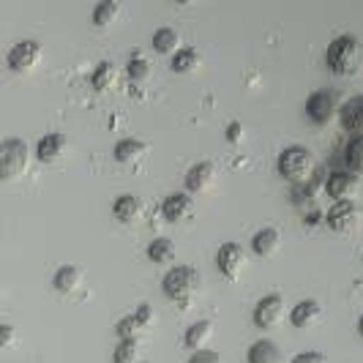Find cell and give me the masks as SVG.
I'll list each match as a JSON object with an SVG mask.
<instances>
[{"mask_svg": "<svg viewBox=\"0 0 363 363\" xmlns=\"http://www.w3.org/2000/svg\"><path fill=\"white\" fill-rule=\"evenodd\" d=\"M41 60V44L36 41H19L9 50V69L17 74L33 72Z\"/></svg>", "mask_w": 363, "mask_h": 363, "instance_id": "8992f818", "label": "cell"}, {"mask_svg": "<svg viewBox=\"0 0 363 363\" xmlns=\"http://www.w3.org/2000/svg\"><path fill=\"white\" fill-rule=\"evenodd\" d=\"M137 358H140V345L137 342H121L115 347L112 363H137Z\"/></svg>", "mask_w": 363, "mask_h": 363, "instance_id": "f1b7e54d", "label": "cell"}, {"mask_svg": "<svg viewBox=\"0 0 363 363\" xmlns=\"http://www.w3.org/2000/svg\"><path fill=\"white\" fill-rule=\"evenodd\" d=\"M292 363H325L323 352H301L298 358H292Z\"/></svg>", "mask_w": 363, "mask_h": 363, "instance_id": "d6a6232c", "label": "cell"}, {"mask_svg": "<svg viewBox=\"0 0 363 363\" xmlns=\"http://www.w3.org/2000/svg\"><path fill=\"white\" fill-rule=\"evenodd\" d=\"M147 257H150V262H156V265H167V262L175 257V243H172L169 238H156V240L147 246Z\"/></svg>", "mask_w": 363, "mask_h": 363, "instance_id": "484cf974", "label": "cell"}, {"mask_svg": "<svg viewBox=\"0 0 363 363\" xmlns=\"http://www.w3.org/2000/svg\"><path fill=\"white\" fill-rule=\"evenodd\" d=\"M115 85H118V66L109 63V60L99 63L96 72H93V88L99 93H107V91H112Z\"/></svg>", "mask_w": 363, "mask_h": 363, "instance_id": "7402d4cb", "label": "cell"}, {"mask_svg": "<svg viewBox=\"0 0 363 363\" xmlns=\"http://www.w3.org/2000/svg\"><path fill=\"white\" fill-rule=\"evenodd\" d=\"M358 175H352V172H330L325 181V191L333 197L336 202H352L355 200V194H358Z\"/></svg>", "mask_w": 363, "mask_h": 363, "instance_id": "ba28073f", "label": "cell"}, {"mask_svg": "<svg viewBox=\"0 0 363 363\" xmlns=\"http://www.w3.org/2000/svg\"><path fill=\"white\" fill-rule=\"evenodd\" d=\"M153 50L162 55H175L181 52V33L175 28H159L153 33Z\"/></svg>", "mask_w": 363, "mask_h": 363, "instance_id": "ffe728a7", "label": "cell"}, {"mask_svg": "<svg viewBox=\"0 0 363 363\" xmlns=\"http://www.w3.org/2000/svg\"><path fill=\"white\" fill-rule=\"evenodd\" d=\"M361 221V208L355 202H336L328 211V224L333 233H352Z\"/></svg>", "mask_w": 363, "mask_h": 363, "instance_id": "52a82bcc", "label": "cell"}, {"mask_svg": "<svg viewBox=\"0 0 363 363\" xmlns=\"http://www.w3.org/2000/svg\"><path fill=\"white\" fill-rule=\"evenodd\" d=\"M328 69L339 77H352L363 69V44L355 36H339L328 44Z\"/></svg>", "mask_w": 363, "mask_h": 363, "instance_id": "7a4b0ae2", "label": "cell"}, {"mask_svg": "<svg viewBox=\"0 0 363 363\" xmlns=\"http://www.w3.org/2000/svg\"><path fill=\"white\" fill-rule=\"evenodd\" d=\"M126 74L134 79V82H143L147 74H150V63H147L145 57H131L126 66Z\"/></svg>", "mask_w": 363, "mask_h": 363, "instance_id": "f546056e", "label": "cell"}, {"mask_svg": "<svg viewBox=\"0 0 363 363\" xmlns=\"http://www.w3.org/2000/svg\"><path fill=\"white\" fill-rule=\"evenodd\" d=\"M358 333H361V336H363V317H361V320H358Z\"/></svg>", "mask_w": 363, "mask_h": 363, "instance_id": "d590c367", "label": "cell"}, {"mask_svg": "<svg viewBox=\"0 0 363 363\" xmlns=\"http://www.w3.org/2000/svg\"><path fill=\"white\" fill-rule=\"evenodd\" d=\"M112 213H115L118 221H123V224H134L137 218L143 216V200H140V197H134V194H123V197H118V200H115Z\"/></svg>", "mask_w": 363, "mask_h": 363, "instance_id": "9a60e30c", "label": "cell"}, {"mask_svg": "<svg viewBox=\"0 0 363 363\" xmlns=\"http://www.w3.org/2000/svg\"><path fill=\"white\" fill-rule=\"evenodd\" d=\"M339 121H342V128L350 131L352 137H361L363 134V96H352L347 99L342 109H339Z\"/></svg>", "mask_w": 363, "mask_h": 363, "instance_id": "8fae6325", "label": "cell"}, {"mask_svg": "<svg viewBox=\"0 0 363 363\" xmlns=\"http://www.w3.org/2000/svg\"><path fill=\"white\" fill-rule=\"evenodd\" d=\"M249 363H284V355L273 342L259 339V342L249 347Z\"/></svg>", "mask_w": 363, "mask_h": 363, "instance_id": "ac0fdd59", "label": "cell"}, {"mask_svg": "<svg viewBox=\"0 0 363 363\" xmlns=\"http://www.w3.org/2000/svg\"><path fill=\"white\" fill-rule=\"evenodd\" d=\"M320 314H323V309H320L317 301H301V303L292 309L290 323L295 328H311L317 320H320Z\"/></svg>", "mask_w": 363, "mask_h": 363, "instance_id": "d6986e66", "label": "cell"}, {"mask_svg": "<svg viewBox=\"0 0 363 363\" xmlns=\"http://www.w3.org/2000/svg\"><path fill=\"white\" fill-rule=\"evenodd\" d=\"M227 140H230V143H240V140H243V126H240V123H230V126H227Z\"/></svg>", "mask_w": 363, "mask_h": 363, "instance_id": "e575fe53", "label": "cell"}, {"mask_svg": "<svg viewBox=\"0 0 363 363\" xmlns=\"http://www.w3.org/2000/svg\"><path fill=\"white\" fill-rule=\"evenodd\" d=\"M213 181H216V164L197 162L191 169H189V175H186V189L197 194V191H205Z\"/></svg>", "mask_w": 363, "mask_h": 363, "instance_id": "4fadbf2b", "label": "cell"}, {"mask_svg": "<svg viewBox=\"0 0 363 363\" xmlns=\"http://www.w3.org/2000/svg\"><path fill=\"white\" fill-rule=\"evenodd\" d=\"M279 243H281V235H279V230H273V227H265V230H259L255 238H252V249H255V255L259 257H271L276 249H279Z\"/></svg>", "mask_w": 363, "mask_h": 363, "instance_id": "44dd1931", "label": "cell"}, {"mask_svg": "<svg viewBox=\"0 0 363 363\" xmlns=\"http://www.w3.org/2000/svg\"><path fill=\"white\" fill-rule=\"evenodd\" d=\"M118 164H140L147 156V145L143 140H121L112 150Z\"/></svg>", "mask_w": 363, "mask_h": 363, "instance_id": "5bb4252c", "label": "cell"}, {"mask_svg": "<svg viewBox=\"0 0 363 363\" xmlns=\"http://www.w3.org/2000/svg\"><path fill=\"white\" fill-rule=\"evenodd\" d=\"M276 167H279V175L287 183H295L298 189H303L317 175V159H314V153H311L309 147L303 145L284 147L279 153Z\"/></svg>", "mask_w": 363, "mask_h": 363, "instance_id": "6da1fadb", "label": "cell"}, {"mask_svg": "<svg viewBox=\"0 0 363 363\" xmlns=\"http://www.w3.org/2000/svg\"><path fill=\"white\" fill-rule=\"evenodd\" d=\"M134 317H137V323H140V325L147 328L150 323H153V306H150V303H143V306L137 309V314H134Z\"/></svg>", "mask_w": 363, "mask_h": 363, "instance_id": "1f68e13d", "label": "cell"}, {"mask_svg": "<svg viewBox=\"0 0 363 363\" xmlns=\"http://www.w3.org/2000/svg\"><path fill=\"white\" fill-rule=\"evenodd\" d=\"M336 109H339V99H336L333 91L311 93L309 101H306V115L311 118V123H317V126L330 123V118L336 115Z\"/></svg>", "mask_w": 363, "mask_h": 363, "instance_id": "5b68a950", "label": "cell"}, {"mask_svg": "<svg viewBox=\"0 0 363 363\" xmlns=\"http://www.w3.org/2000/svg\"><path fill=\"white\" fill-rule=\"evenodd\" d=\"M211 333H213V323H211V320H200V323H194V325L186 330L183 345L197 352V350H202V345L211 339Z\"/></svg>", "mask_w": 363, "mask_h": 363, "instance_id": "603a6c76", "label": "cell"}, {"mask_svg": "<svg viewBox=\"0 0 363 363\" xmlns=\"http://www.w3.org/2000/svg\"><path fill=\"white\" fill-rule=\"evenodd\" d=\"M162 213L167 221H183V218L191 213V197L189 194H169L162 202Z\"/></svg>", "mask_w": 363, "mask_h": 363, "instance_id": "2e32d148", "label": "cell"}, {"mask_svg": "<svg viewBox=\"0 0 363 363\" xmlns=\"http://www.w3.org/2000/svg\"><path fill=\"white\" fill-rule=\"evenodd\" d=\"M164 295L172 298V301H186L191 292L200 287V273L189 265H175L172 271H167L162 281Z\"/></svg>", "mask_w": 363, "mask_h": 363, "instance_id": "277c9868", "label": "cell"}, {"mask_svg": "<svg viewBox=\"0 0 363 363\" xmlns=\"http://www.w3.org/2000/svg\"><path fill=\"white\" fill-rule=\"evenodd\" d=\"M221 358H218V352H213V350H197L191 358H189V363H218Z\"/></svg>", "mask_w": 363, "mask_h": 363, "instance_id": "4dcf8cb0", "label": "cell"}, {"mask_svg": "<svg viewBox=\"0 0 363 363\" xmlns=\"http://www.w3.org/2000/svg\"><path fill=\"white\" fill-rule=\"evenodd\" d=\"M345 162H347V172H363V134L361 137H352L350 140V145H347V153H345Z\"/></svg>", "mask_w": 363, "mask_h": 363, "instance_id": "4316f807", "label": "cell"}, {"mask_svg": "<svg viewBox=\"0 0 363 363\" xmlns=\"http://www.w3.org/2000/svg\"><path fill=\"white\" fill-rule=\"evenodd\" d=\"M216 265L218 271H221V276L238 279L240 271H243V265H246V255H243V249L238 243H224L216 255Z\"/></svg>", "mask_w": 363, "mask_h": 363, "instance_id": "30bf717a", "label": "cell"}, {"mask_svg": "<svg viewBox=\"0 0 363 363\" xmlns=\"http://www.w3.org/2000/svg\"><path fill=\"white\" fill-rule=\"evenodd\" d=\"M14 336H17V330L11 325H0V347H9L14 345Z\"/></svg>", "mask_w": 363, "mask_h": 363, "instance_id": "836d02e7", "label": "cell"}, {"mask_svg": "<svg viewBox=\"0 0 363 363\" xmlns=\"http://www.w3.org/2000/svg\"><path fill=\"white\" fill-rule=\"evenodd\" d=\"M197 66H200V52L191 50V47L172 55V72L175 74H191L197 72Z\"/></svg>", "mask_w": 363, "mask_h": 363, "instance_id": "d4e9b609", "label": "cell"}, {"mask_svg": "<svg viewBox=\"0 0 363 363\" xmlns=\"http://www.w3.org/2000/svg\"><path fill=\"white\" fill-rule=\"evenodd\" d=\"M118 17H121V3H115V0H101L93 9V25H99V28L115 25Z\"/></svg>", "mask_w": 363, "mask_h": 363, "instance_id": "cb8c5ba5", "label": "cell"}, {"mask_svg": "<svg viewBox=\"0 0 363 363\" xmlns=\"http://www.w3.org/2000/svg\"><path fill=\"white\" fill-rule=\"evenodd\" d=\"M30 164V150L25 145V140H6L0 143V181H17L19 175H25Z\"/></svg>", "mask_w": 363, "mask_h": 363, "instance_id": "3957f363", "label": "cell"}, {"mask_svg": "<svg viewBox=\"0 0 363 363\" xmlns=\"http://www.w3.org/2000/svg\"><path fill=\"white\" fill-rule=\"evenodd\" d=\"M52 284L60 295H72V292H77L79 284H82V271L74 268V265H63V268H57V273H55Z\"/></svg>", "mask_w": 363, "mask_h": 363, "instance_id": "e0dca14e", "label": "cell"}, {"mask_svg": "<svg viewBox=\"0 0 363 363\" xmlns=\"http://www.w3.org/2000/svg\"><path fill=\"white\" fill-rule=\"evenodd\" d=\"M145 363H150V361H145Z\"/></svg>", "mask_w": 363, "mask_h": 363, "instance_id": "8d00e7d4", "label": "cell"}, {"mask_svg": "<svg viewBox=\"0 0 363 363\" xmlns=\"http://www.w3.org/2000/svg\"><path fill=\"white\" fill-rule=\"evenodd\" d=\"M281 314H284V298L281 295H265L255 306V325L268 330L281 320Z\"/></svg>", "mask_w": 363, "mask_h": 363, "instance_id": "9c48e42d", "label": "cell"}, {"mask_svg": "<svg viewBox=\"0 0 363 363\" xmlns=\"http://www.w3.org/2000/svg\"><path fill=\"white\" fill-rule=\"evenodd\" d=\"M115 330H118L121 342H137V336H140L143 325H140V323H137V317L131 314V317H123V320L115 325Z\"/></svg>", "mask_w": 363, "mask_h": 363, "instance_id": "83f0119b", "label": "cell"}, {"mask_svg": "<svg viewBox=\"0 0 363 363\" xmlns=\"http://www.w3.org/2000/svg\"><path fill=\"white\" fill-rule=\"evenodd\" d=\"M66 137L63 134H47V137H41L36 145V156L41 164H55L63 159V153H66Z\"/></svg>", "mask_w": 363, "mask_h": 363, "instance_id": "7c38bea8", "label": "cell"}]
</instances>
